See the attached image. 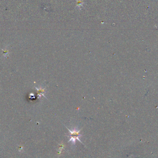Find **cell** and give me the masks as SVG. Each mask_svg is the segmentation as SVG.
I'll return each mask as SVG.
<instances>
[{"label":"cell","mask_w":158,"mask_h":158,"mask_svg":"<svg viewBox=\"0 0 158 158\" xmlns=\"http://www.w3.org/2000/svg\"><path fill=\"white\" fill-rule=\"evenodd\" d=\"M66 128H67L68 131H69L70 132V135H68V136L71 137L69 142H71V143L74 144L76 143V140H77L79 142L82 143L80 139H79V137H81L82 135H81L80 134V132L81 130H78L77 129L75 128L74 130L71 131V130L68 129L67 127H66Z\"/></svg>","instance_id":"1"}]
</instances>
